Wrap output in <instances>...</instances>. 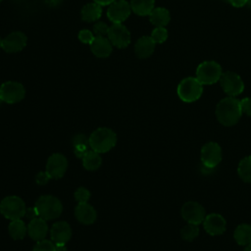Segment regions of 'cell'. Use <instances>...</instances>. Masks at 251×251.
Wrapping results in <instances>:
<instances>
[{
	"mask_svg": "<svg viewBox=\"0 0 251 251\" xmlns=\"http://www.w3.org/2000/svg\"><path fill=\"white\" fill-rule=\"evenodd\" d=\"M242 111L240 100L235 97H226L222 99L216 107V116L218 121L226 126L235 125L241 118Z\"/></svg>",
	"mask_w": 251,
	"mask_h": 251,
	"instance_id": "1",
	"label": "cell"
},
{
	"mask_svg": "<svg viewBox=\"0 0 251 251\" xmlns=\"http://www.w3.org/2000/svg\"><path fill=\"white\" fill-rule=\"evenodd\" d=\"M89 147L97 153H106L115 147L117 134L110 127H98L88 137Z\"/></svg>",
	"mask_w": 251,
	"mask_h": 251,
	"instance_id": "2",
	"label": "cell"
},
{
	"mask_svg": "<svg viewBox=\"0 0 251 251\" xmlns=\"http://www.w3.org/2000/svg\"><path fill=\"white\" fill-rule=\"evenodd\" d=\"M34 207L38 217L45 221L57 219L63 211L62 202L53 195H41L37 198Z\"/></svg>",
	"mask_w": 251,
	"mask_h": 251,
	"instance_id": "3",
	"label": "cell"
},
{
	"mask_svg": "<svg viewBox=\"0 0 251 251\" xmlns=\"http://www.w3.org/2000/svg\"><path fill=\"white\" fill-rule=\"evenodd\" d=\"M26 206L24 200L16 195H10L3 198L0 202V213L10 221L19 220L25 217Z\"/></svg>",
	"mask_w": 251,
	"mask_h": 251,
	"instance_id": "4",
	"label": "cell"
},
{
	"mask_svg": "<svg viewBox=\"0 0 251 251\" xmlns=\"http://www.w3.org/2000/svg\"><path fill=\"white\" fill-rule=\"evenodd\" d=\"M177 95L183 102L191 103L198 100L203 93V84L195 77L183 78L177 85Z\"/></svg>",
	"mask_w": 251,
	"mask_h": 251,
	"instance_id": "5",
	"label": "cell"
},
{
	"mask_svg": "<svg viewBox=\"0 0 251 251\" xmlns=\"http://www.w3.org/2000/svg\"><path fill=\"white\" fill-rule=\"evenodd\" d=\"M223 71L222 67L216 61H204L196 69V78L203 84H214L220 80Z\"/></svg>",
	"mask_w": 251,
	"mask_h": 251,
	"instance_id": "6",
	"label": "cell"
},
{
	"mask_svg": "<svg viewBox=\"0 0 251 251\" xmlns=\"http://www.w3.org/2000/svg\"><path fill=\"white\" fill-rule=\"evenodd\" d=\"M220 83L225 93L231 97H235L241 94L244 90L243 80L236 73L232 71H226L223 73L220 78Z\"/></svg>",
	"mask_w": 251,
	"mask_h": 251,
	"instance_id": "7",
	"label": "cell"
},
{
	"mask_svg": "<svg viewBox=\"0 0 251 251\" xmlns=\"http://www.w3.org/2000/svg\"><path fill=\"white\" fill-rule=\"evenodd\" d=\"M0 95L3 102L8 104H15L25 98V89L20 82L6 81L0 86Z\"/></svg>",
	"mask_w": 251,
	"mask_h": 251,
	"instance_id": "8",
	"label": "cell"
},
{
	"mask_svg": "<svg viewBox=\"0 0 251 251\" xmlns=\"http://www.w3.org/2000/svg\"><path fill=\"white\" fill-rule=\"evenodd\" d=\"M68 169V160L61 153H54L49 156L46 163V172L53 179H59L64 176Z\"/></svg>",
	"mask_w": 251,
	"mask_h": 251,
	"instance_id": "9",
	"label": "cell"
},
{
	"mask_svg": "<svg viewBox=\"0 0 251 251\" xmlns=\"http://www.w3.org/2000/svg\"><path fill=\"white\" fill-rule=\"evenodd\" d=\"M108 39L117 48H126L130 43V33L122 24H113L109 27Z\"/></svg>",
	"mask_w": 251,
	"mask_h": 251,
	"instance_id": "10",
	"label": "cell"
},
{
	"mask_svg": "<svg viewBox=\"0 0 251 251\" xmlns=\"http://www.w3.org/2000/svg\"><path fill=\"white\" fill-rule=\"evenodd\" d=\"M202 165L209 168H216L222 161V148L216 142H208L201 149Z\"/></svg>",
	"mask_w": 251,
	"mask_h": 251,
	"instance_id": "11",
	"label": "cell"
},
{
	"mask_svg": "<svg viewBox=\"0 0 251 251\" xmlns=\"http://www.w3.org/2000/svg\"><path fill=\"white\" fill-rule=\"evenodd\" d=\"M131 7L127 1L117 0L109 6L107 16L113 24H122L129 17Z\"/></svg>",
	"mask_w": 251,
	"mask_h": 251,
	"instance_id": "12",
	"label": "cell"
},
{
	"mask_svg": "<svg viewBox=\"0 0 251 251\" xmlns=\"http://www.w3.org/2000/svg\"><path fill=\"white\" fill-rule=\"evenodd\" d=\"M181 216L187 223L199 225L204 221L206 213L201 204L195 201H188L181 208Z\"/></svg>",
	"mask_w": 251,
	"mask_h": 251,
	"instance_id": "13",
	"label": "cell"
},
{
	"mask_svg": "<svg viewBox=\"0 0 251 251\" xmlns=\"http://www.w3.org/2000/svg\"><path fill=\"white\" fill-rule=\"evenodd\" d=\"M27 38L21 31H14L7 35L2 42V48L7 53H16L23 50L26 45Z\"/></svg>",
	"mask_w": 251,
	"mask_h": 251,
	"instance_id": "14",
	"label": "cell"
},
{
	"mask_svg": "<svg viewBox=\"0 0 251 251\" xmlns=\"http://www.w3.org/2000/svg\"><path fill=\"white\" fill-rule=\"evenodd\" d=\"M203 226L207 233L211 235H219L225 232L226 222L220 214L207 215L203 221Z\"/></svg>",
	"mask_w": 251,
	"mask_h": 251,
	"instance_id": "15",
	"label": "cell"
},
{
	"mask_svg": "<svg viewBox=\"0 0 251 251\" xmlns=\"http://www.w3.org/2000/svg\"><path fill=\"white\" fill-rule=\"evenodd\" d=\"M50 237L54 243H67L72 237V227L65 221H59L52 225Z\"/></svg>",
	"mask_w": 251,
	"mask_h": 251,
	"instance_id": "16",
	"label": "cell"
},
{
	"mask_svg": "<svg viewBox=\"0 0 251 251\" xmlns=\"http://www.w3.org/2000/svg\"><path fill=\"white\" fill-rule=\"evenodd\" d=\"M48 233V225L46 221L40 217H36L27 225V234L35 241L44 239Z\"/></svg>",
	"mask_w": 251,
	"mask_h": 251,
	"instance_id": "17",
	"label": "cell"
},
{
	"mask_svg": "<svg viewBox=\"0 0 251 251\" xmlns=\"http://www.w3.org/2000/svg\"><path fill=\"white\" fill-rule=\"evenodd\" d=\"M76 220L83 225H92L97 219V212L94 207L87 203H78L75 208Z\"/></svg>",
	"mask_w": 251,
	"mask_h": 251,
	"instance_id": "18",
	"label": "cell"
},
{
	"mask_svg": "<svg viewBox=\"0 0 251 251\" xmlns=\"http://www.w3.org/2000/svg\"><path fill=\"white\" fill-rule=\"evenodd\" d=\"M91 52L98 58H106L110 56L113 50V45L105 36H95L90 44Z\"/></svg>",
	"mask_w": 251,
	"mask_h": 251,
	"instance_id": "19",
	"label": "cell"
},
{
	"mask_svg": "<svg viewBox=\"0 0 251 251\" xmlns=\"http://www.w3.org/2000/svg\"><path fill=\"white\" fill-rule=\"evenodd\" d=\"M155 45L156 43L151 36H142L136 41L134 45V52L138 58L146 59L153 54Z\"/></svg>",
	"mask_w": 251,
	"mask_h": 251,
	"instance_id": "20",
	"label": "cell"
},
{
	"mask_svg": "<svg viewBox=\"0 0 251 251\" xmlns=\"http://www.w3.org/2000/svg\"><path fill=\"white\" fill-rule=\"evenodd\" d=\"M149 20L155 26H166L171 21V15L166 8L157 7L149 14Z\"/></svg>",
	"mask_w": 251,
	"mask_h": 251,
	"instance_id": "21",
	"label": "cell"
},
{
	"mask_svg": "<svg viewBox=\"0 0 251 251\" xmlns=\"http://www.w3.org/2000/svg\"><path fill=\"white\" fill-rule=\"evenodd\" d=\"M102 15L101 5L93 2L84 5L81 9V19L85 22L91 23L97 21Z\"/></svg>",
	"mask_w": 251,
	"mask_h": 251,
	"instance_id": "22",
	"label": "cell"
},
{
	"mask_svg": "<svg viewBox=\"0 0 251 251\" xmlns=\"http://www.w3.org/2000/svg\"><path fill=\"white\" fill-rule=\"evenodd\" d=\"M233 237L237 244L245 246L251 243V226L248 224H240L236 226Z\"/></svg>",
	"mask_w": 251,
	"mask_h": 251,
	"instance_id": "23",
	"label": "cell"
},
{
	"mask_svg": "<svg viewBox=\"0 0 251 251\" xmlns=\"http://www.w3.org/2000/svg\"><path fill=\"white\" fill-rule=\"evenodd\" d=\"M154 6L155 0H130L131 10L138 16H149Z\"/></svg>",
	"mask_w": 251,
	"mask_h": 251,
	"instance_id": "24",
	"label": "cell"
},
{
	"mask_svg": "<svg viewBox=\"0 0 251 251\" xmlns=\"http://www.w3.org/2000/svg\"><path fill=\"white\" fill-rule=\"evenodd\" d=\"M81 159L82 166L87 171H96L100 168L102 164V158L100 156V153H97L93 150H88Z\"/></svg>",
	"mask_w": 251,
	"mask_h": 251,
	"instance_id": "25",
	"label": "cell"
},
{
	"mask_svg": "<svg viewBox=\"0 0 251 251\" xmlns=\"http://www.w3.org/2000/svg\"><path fill=\"white\" fill-rule=\"evenodd\" d=\"M10 236L15 240L23 239L27 233V226L24 221L21 219L11 221L8 226Z\"/></svg>",
	"mask_w": 251,
	"mask_h": 251,
	"instance_id": "26",
	"label": "cell"
},
{
	"mask_svg": "<svg viewBox=\"0 0 251 251\" xmlns=\"http://www.w3.org/2000/svg\"><path fill=\"white\" fill-rule=\"evenodd\" d=\"M237 173L244 182H251V156H247L239 162Z\"/></svg>",
	"mask_w": 251,
	"mask_h": 251,
	"instance_id": "27",
	"label": "cell"
},
{
	"mask_svg": "<svg viewBox=\"0 0 251 251\" xmlns=\"http://www.w3.org/2000/svg\"><path fill=\"white\" fill-rule=\"evenodd\" d=\"M199 233L198 225L188 223L180 231L181 237L186 241H192Z\"/></svg>",
	"mask_w": 251,
	"mask_h": 251,
	"instance_id": "28",
	"label": "cell"
},
{
	"mask_svg": "<svg viewBox=\"0 0 251 251\" xmlns=\"http://www.w3.org/2000/svg\"><path fill=\"white\" fill-rule=\"evenodd\" d=\"M151 37L155 43H163L168 38V30L165 26H156L151 33Z\"/></svg>",
	"mask_w": 251,
	"mask_h": 251,
	"instance_id": "29",
	"label": "cell"
},
{
	"mask_svg": "<svg viewBox=\"0 0 251 251\" xmlns=\"http://www.w3.org/2000/svg\"><path fill=\"white\" fill-rule=\"evenodd\" d=\"M32 251H55V243L52 240L41 239L36 241Z\"/></svg>",
	"mask_w": 251,
	"mask_h": 251,
	"instance_id": "30",
	"label": "cell"
},
{
	"mask_svg": "<svg viewBox=\"0 0 251 251\" xmlns=\"http://www.w3.org/2000/svg\"><path fill=\"white\" fill-rule=\"evenodd\" d=\"M90 196V191L83 186L78 187L75 192V198L78 203H87Z\"/></svg>",
	"mask_w": 251,
	"mask_h": 251,
	"instance_id": "31",
	"label": "cell"
},
{
	"mask_svg": "<svg viewBox=\"0 0 251 251\" xmlns=\"http://www.w3.org/2000/svg\"><path fill=\"white\" fill-rule=\"evenodd\" d=\"M109 27L104 22H97L93 25V34L95 36H106L109 31Z\"/></svg>",
	"mask_w": 251,
	"mask_h": 251,
	"instance_id": "32",
	"label": "cell"
},
{
	"mask_svg": "<svg viewBox=\"0 0 251 251\" xmlns=\"http://www.w3.org/2000/svg\"><path fill=\"white\" fill-rule=\"evenodd\" d=\"M95 38V35L93 32H91L89 29H81L78 33V39L85 44H91L93 39Z\"/></svg>",
	"mask_w": 251,
	"mask_h": 251,
	"instance_id": "33",
	"label": "cell"
},
{
	"mask_svg": "<svg viewBox=\"0 0 251 251\" xmlns=\"http://www.w3.org/2000/svg\"><path fill=\"white\" fill-rule=\"evenodd\" d=\"M89 144H76L74 145V152L77 158H82L85 153L89 150Z\"/></svg>",
	"mask_w": 251,
	"mask_h": 251,
	"instance_id": "34",
	"label": "cell"
},
{
	"mask_svg": "<svg viewBox=\"0 0 251 251\" xmlns=\"http://www.w3.org/2000/svg\"><path fill=\"white\" fill-rule=\"evenodd\" d=\"M240 106L242 114H246L247 116L251 117V98L245 97L242 100H240Z\"/></svg>",
	"mask_w": 251,
	"mask_h": 251,
	"instance_id": "35",
	"label": "cell"
},
{
	"mask_svg": "<svg viewBox=\"0 0 251 251\" xmlns=\"http://www.w3.org/2000/svg\"><path fill=\"white\" fill-rule=\"evenodd\" d=\"M51 179L50 176L48 175V173L45 172H39L36 176H35V181L39 184V185H44L45 183H47L49 180Z\"/></svg>",
	"mask_w": 251,
	"mask_h": 251,
	"instance_id": "36",
	"label": "cell"
},
{
	"mask_svg": "<svg viewBox=\"0 0 251 251\" xmlns=\"http://www.w3.org/2000/svg\"><path fill=\"white\" fill-rule=\"evenodd\" d=\"M72 142H73V146H74V145H76V144H89L88 138H87L84 134H82V133L75 134V135L73 137Z\"/></svg>",
	"mask_w": 251,
	"mask_h": 251,
	"instance_id": "37",
	"label": "cell"
},
{
	"mask_svg": "<svg viewBox=\"0 0 251 251\" xmlns=\"http://www.w3.org/2000/svg\"><path fill=\"white\" fill-rule=\"evenodd\" d=\"M25 217L32 220L36 217H38L37 215V212L35 210V207H29V208H26V211H25Z\"/></svg>",
	"mask_w": 251,
	"mask_h": 251,
	"instance_id": "38",
	"label": "cell"
},
{
	"mask_svg": "<svg viewBox=\"0 0 251 251\" xmlns=\"http://www.w3.org/2000/svg\"><path fill=\"white\" fill-rule=\"evenodd\" d=\"M227 2L235 8H241L247 4V0H227Z\"/></svg>",
	"mask_w": 251,
	"mask_h": 251,
	"instance_id": "39",
	"label": "cell"
},
{
	"mask_svg": "<svg viewBox=\"0 0 251 251\" xmlns=\"http://www.w3.org/2000/svg\"><path fill=\"white\" fill-rule=\"evenodd\" d=\"M49 7H56L62 3L63 0H44Z\"/></svg>",
	"mask_w": 251,
	"mask_h": 251,
	"instance_id": "40",
	"label": "cell"
},
{
	"mask_svg": "<svg viewBox=\"0 0 251 251\" xmlns=\"http://www.w3.org/2000/svg\"><path fill=\"white\" fill-rule=\"evenodd\" d=\"M93 1L101 6H106V5H111L112 3H114L117 0H93Z\"/></svg>",
	"mask_w": 251,
	"mask_h": 251,
	"instance_id": "41",
	"label": "cell"
},
{
	"mask_svg": "<svg viewBox=\"0 0 251 251\" xmlns=\"http://www.w3.org/2000/svg\"><path fill=\"white\" fill-rule=\"evenodd\" d=\"M55 251H67L66 243H55Z\"/></svg>",
	"mask_w": 251,
	"mask_h": 251,
	"instance_id": "42",
	"label": "cell"
},
{
	"mask_svg": "<svg viewBox=\"0 0 251 251\" xmlns=\"http://www.w3.org/2000/svg\"><path fill=\"white\" fill-rule=\"evenodd\" d=\"M243 251H251V243L248 244V245H246V247L244 248Z\"/></svg>",
	"mask_w": 251,
	"mask_h": 251,
	"instance_id": "43",
	"label": "cell"
},
{
	"mask_svg": "<svg viewBox=\"0 0 251 251\" xmlns=\"http://www.w3.org/2000/svg\"><path fill=\"white\" fill-rule=\"evenodd\" d=\"M246 5L251 9V0H247V4Z\"/></svg>",
	"mask_w": 251,
	"mask_h": 251,
	"instance_id": "44",
	"label": "cell"
},
{
	"mask_svg": "<svg viewBox=\"0 0 251 251\" xmlns=\"http://www.w3.org/2000/svg\"><path fill=\"white\" fill-rule=\"evenodd\" d=\"M2 42H3V39L0 37V47H2Z\"/></svg>",
	"mask_w": 251,
	"mask_h": 251,
	"instance_id": "45",
	"label": "cell"
},
{
	"mask_svg": "<svg viewBox=\"0 0 251 251\" xmlns=\"http://www.w3.org/2000/svg\"><path fill=\"white\" fill-rule=\"evenodd\" d=\"M3 102V100H2V98H1V95H0V103H2Z\"/></svg>",
	"mask_w": 251,
	"mask_h": 251,
	"instance_id": "46",
	"label": "cell"
},
{
	"mask_svg": "<svg viewBox=\"0 0 251 251\" xmlns=\"http://www.w3.org/2000/svg\"><path fill=\"white\" fill-rule=\"evenodd\" d=\"M1 1H2V0H0V2H1Z\"/></svg>",
	"mask_w": 251,
	"mask_h": 251,
	"instance_id": "47",
	"label": "cell"
}]
</instances>
